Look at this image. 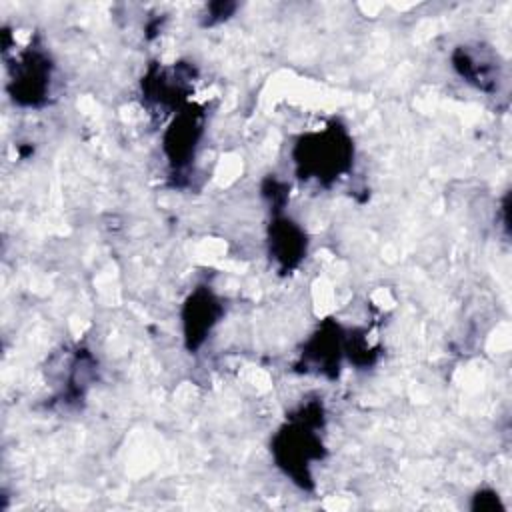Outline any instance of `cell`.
I'll list each match as a JSON object with an SVG mask.
<instances>
[{"mask_svg":"<svg viewBox=\"0 0 512 512\" xmlns=\"http://www.w3.org/2000/svg\"><path fill=\"white\" fill-rule=\"evenodd\" d=\"M350 156V138L338 126H330L320 134H310L296 146V164L302 178H338V174L348 168Z\"/></svg>","mask_w":512,"mask_h":512,"instance_id":"6da1fadb","label":"cell"},{"mask_svg":"<svg viewBox=\"0 0 512 512\" xmlns=\"http://www.w3.org/2000/svg\"><path fill=\"white\" fill-rule=\"evenodd\" d=\"M320 448V440L312 432V426L308 424L306 416L302 418L300 424H294L276 436L274 452L280 466H284L286 472H290V476H294L296 482L304 486V482L310 480L308 464L314 458H320Z\"/></svg>","mask_w":512,"mask_h":512,"instance_id":"7a4b0ae2","label":"cell"},{"mask_svg":"<svg viewBox=\"0 0 512 512\" xmlns=\"http://www.w3.org/2000/svg\"><path fill=\"white\" fill-rule=\"evenodd\" d=\"M222 308L208 290H198L190 296L184 308V334L188 348H198L212 326L218 322Z\"/></svg>","mask_w":512,"mask_h":512,"instance_id":"3957f363","label":"cell"},{"mask_svg":"<svg viewBox=\"0 0 512 512\" xmlns=\"http://www.w3.org/2000/svg\"><path fill=\"white\" fill-rule=\"evenodd\" d=\"M16 98L22 104H38L50 84V66L44 54L28 52L16 66Z\"/></svg>","mask_w":512,"mask_h":512,"instance_id":"277c9868","label":"cell"},{"mask_svg":"<svg viewBox=\"0 0 512 512\" xmlns=\"http://www.w3.org/2000/svg\"><path fill=\"white\" fill-rule=\"evenodd\" d=\"M198 136H200V122L196 114L186 110L174 120V124L170 126L164 138V148L170 156V162L176 166L184 164L194 154Z\"/></svg>","mask_w":512,"mask_h":512,"instance_id":"5b68a950","label":"cell"},{"mask_svg":"<svg viewBox=\"0 0 512 512\" xmlns=\"http://www.w3.org/2000/svg\"><path fill=\"white\" fill-rule=\"evenodd\" d=\"M270 246L274 258L282 264V268H292L302 258L306 246L304 232L294 222L282 218L272 226Z\"/></svg>","mask_w":512,"mask_h":512,"instance_id":"8992f818","label":"cell"}]
</instances>
